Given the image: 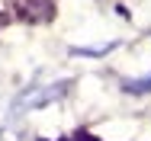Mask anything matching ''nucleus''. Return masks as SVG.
Instances as JSON below:
<instances>
[{"label": "nucleus", "mask_w": 151, "mask_h": 141, "mask_svg": "<svg viewBox=\"0 0 151 141\" xmlns=\"http://www.w3.org/2000/svg\"><path fill=\"white\" fill-rule=\"evenodd\" d=\"M68 80H58V84H42V87H29L23 90L16 99H13V112H29V109H42L48 103H58L61 96L68 93Z\"/></svg>", "instance_id": "obj_1"}, {"label": "nucleus", "mask_w": 151, "mask_h": 141, "mask_svg": "<svg viewBox=\"0 0 151 141\" xmlns=\"http://www.w3.org/2000/svg\"><path fill=\"white\" fill-rule=\"evenodd\" d=\"M125 93H148L151 90V77H138V80H122Z\"/></svg>", "instance_id": "obj_2"}, {"label": "nucleus", "mask_w": 151, "mask_h": 141, "mask_svg": "<svg viewBox=\"0 0 151 141\" xmlns=\"http://www.w3.org/2000/svg\"><path fill=\"white\" fill-rule=\"evenodd\" d=\"M19 128H0V141H19Z\"/></svg>", "instance_id": "obj_3"}]
</instances>
